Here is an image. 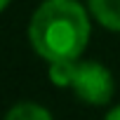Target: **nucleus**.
I'll list each match as a JSON object with an SVG mask.
<instances>
[{
    "label": "nucleus",
    "instance_id": "f257e3e1",
    "mask_svg": "<svg viewBox=\"0 0 120 120\" xmlns=\"http://www.w3.org/2000/svg\"><path fill=\"white\" fill-rule=\"evenodd\" d=\"M90 33V14L78 0H45L28 21V42L47 64L80 59Z\"/></svg>",
    "mask_w": 120,
    "mask_h": 120
},
{
    "label": "nucleus",
    "instance_id": "f03ea898",
    "mask_svg": "<svg viewBox=\"0 0 120 120\" xmlns=\"http://www.w3.org/2000/svg\"><path fill=\"white\" fill-rule=\"evenodd\" d=\"M71 90L85 104L106 106L115 94V78L108 66L94 61V59H87V61L78 59L71 78Z\"/></svg>",
    "mask_w": 120,
    "mask_h": 120
},
{
    "label": "nucleus",
    "instance_id": "7ed1b4c3",
    "mask_svg": "<svg viewBox=\"0 0 120 120\" xmlns=\"http://www.w3.org/2000/svg\"><path fill=\"white\" fill-rule=\"evenodd\" d=\"M87 10L104 28L120 33V0H87Z\"/></svg>",
    "mask_w": 120,
    "mask_h": 120
},
{
    "label": "nucleus",
    "instance_id": "20e7f679",
    "mask_svg": "<svg viewBox=\"0 0 120 120\" xmlns=\"http://www.w3.org/2000/svg\"><path fill=\"white\" fill-rule=\"evenodd\" d=\"M3 120H54V118L45 106L35 101H19L5 113Z\"/></svg>",
    "mask_w": 120,
    "mask_h": 120
},
{
    "label": "nucleus",
    "instance_id": "39448f33",
    "mask_svg": "<svg viewBox=\"0 0 120 120\" xmlns=\"http://www.w3.org/2000/svg\"><path fill=\"white\" fill-rule=\"evenodd\" d=\"M78 59H64V61H49V80L56 87H71V78H73V68H75Z\"/></svg>",
    "mask_w": 120,
    "mask_h": 120
},
{
    "label": "nucleus",
    "instance_id": "423d86ee",
    "mask_svg": "<svg viewBox=\"0 0 120 120\" xmlns=\"http://www.w3.org/2000/svg\"><path fill=\"white\" fill-rule=\"evenodd\" d=\"M104 120H120V104H118V106H113V108L104 115Z\"/></svg>",
    "mask_w": 120,
    "mask_h": 120
},
{
    "label": "nucleus",
    "instance_id": "0eeeda50",
    "mask_svg": "<svg viewBox=\"0 0 120 120\" xmlns=\"http://www.w3.org/2000/svg\"><path fill=\"white\" fill-rule=\"evenodd\" d=\"M10 3H12V0H0V12H5V10H7V5H10Z\"/></svg>",
    "mask_w": 120,
    "mask_h": 120
}]
</instances>
